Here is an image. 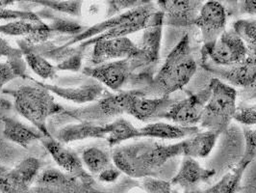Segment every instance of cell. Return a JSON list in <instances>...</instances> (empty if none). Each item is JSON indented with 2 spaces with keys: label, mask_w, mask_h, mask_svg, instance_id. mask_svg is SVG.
<instances>
[{
  "label": "cell",
  "mask_w": 256,
  "mask_h": 193,
  "mask_svg": "<svg viewBox=\"0 0 256 193\" xmlns=\"http://www.w3.org/2000/svg\"><path fill=\"white\" fill-rule=\"evenodd\" d=\"M181 141L164 144L154 138L136 141L124 146H118L112 153L116 167L131 178L139 179L156 177L166 163L178 156H182Z\"/></svg>",
  "instance_id": "obj_1"
},
{
  "label": "cell",
  "mask_w": 256,
  "mask_h": 193,
  "mask_svg": "<svg viewBox=\"0 0 256 193\" xmlns=\"http://www.w3.org/2000/svg\"><path fill=\"white\" fill-rule=\"evenodd\" d=\"M196 70L198 62L192 52L191 38L185 33L168 54L150 84L142 91L148 97L170 96L188 85Z\"/></svg>",
  "instance_id": "obj_2"
},
{
  "label": "cell",
  "mask_w": 256,
  "mask_h": 193,
  "mask_svg": "<svg viewBox=\"0 0 256 193\" xmlns=\"http://www.w3.org/2000/svg\"><path fill=\"white\" fill-rule=\"evenodd\" d=\"M14 98L16 111L29 121L34 128L38 129L44 136H50L48 120L61 113L64 106L56 103L52 92L42 86L38 81L32 85H22L16 90L2 91Z\"/></svg>",
  "instance_id": "obj_3"
},
{
  "label": "cell",
  "mask_w": 256,
  "mask_h": 193,
  "mask_svg": "<svg viewBox=\"0 0 256 193\" xmlns=\"http://www.w3.org/2000/svg\"><path fill=\"white\" fill-rule=\"evenodd\" d=\"M141 90L118 91L116 93H109L108 91L100 99L87 105L77 108H66L55 115L57 118L72 119L76 122H88L92 124H108L116 118L126 114L128 105L133 98Z\"/></svg>",
  "instance_id": "obj_4"
},
{
  "label": "cell",
  "mask_w": 256,
  "mask_h": 193,
  "mask_svg": "<svg viewBox=\"0 0 256 193\" xmlns=\"http://www.w3.org/2000/svg\"><path fill=\"white\" fill-rule=\"evenodd\" d=\"M211 94L205 105L200 126L204 129L226 132L231 125L237 110V90L230 84L213 77L209 84Z\"/></svg>",
  "instance_id": "obj_5"
},
{
  "label": "cell",
  "mask_w": 256,
  "mask_h": 193,
  "mask_svg": "<svg viewBox=\"0 0 256 193\" xmlns=\"http://www.w3.org/2000/svg\"><path fill=\"white\" fill-rule=\"evenodd\" d=\"M164 27L163 14L157 10L150 17L148 25L142 30L140 43L137 45L139 52L129 58L133 73L141 71L155 73L160 60Z\"/></svg>",
  "instance_id": "obj_6"
},
{
  "label": "cell",
  "mask_w": 256,
  "mask_h": 193,
  "mask_svg": "<svg viewBox=\"0 0 256 193\" xmlns=\"http://www.w3.org/2000/svg\"><path fill=\"white\" fill-rule=\"evenodd\" d=\"M248 51L233 28L226 30L216 43L208 49H202V61H209L220 67H231L243 62Z\"/></svg>",
  "instance_id": "obj_7"
},
{
  "label": "cell",
  "mask_w": 256,
  "mask_h": 193,
  "mask_svg": "<svg viewBox=\"0 0 256 193\" xmlns=\"http://www.w3.org/2000/svg\"><path fill=\"white\" fill-rule=\"evenodd\" d=\"M202 68L215 77L234 88L250 91L252 97L256 93V56L248 54L243 62L231 67H220L205 60Z\"/></svg>",
  "instance_id": "obj_8"
},
{
  "label": "cell",
  "mask_w": 256,
  "mask_h": 193,
  "mask_svg": "<svg viewBox=\"0 0 256 193\" xmlns=\"http://www.w3.org/2000/svg\"><path fill=\"white\" fill-rule=\"evenodd\" d=\"M210 94L211 89L207 85L196 94L180 99L168 108L162 119L183 127H196L200 123Z\"/></svg>",
  "instance_id": "obj_9"
},
{
  "label": "cell",
  "mask_w": 256,
  "mask_h": 193,
  "mask_svg": "<svg viewBox=\"0 0 256 193\" xmlns=\"http://www.w3.org/2000/svg\"><path fill=\"white\" fill-rule=\"evenodd\" d=\"M204 5L202 0H156L163 14L164 26L176 29H191Z\"/></svg>",
  "instance_id": "obj_10"
},
{
  "label": "cell",
  "mask_w": 256,
  "mask_h": 193,
  "mask_svg": "<svg viewBox=\"0 0 256 193\" xmlns=\"http://www.w3.org/2000/svg\"><path fill=\"white\" fill-rule=\"evenodd\" d=\"M228 13L224 5L215 1L205 2L196 20L194 27L200 32L202 49L213 46L226 30Z\"/></svg>",
  "instance_id": "obj_11"
},
{
  "label": "cell",
  "mask_w": 256,
  "mask_h": 193,
  "mask_svg": "<svg viewBox=\"0 0 256 193\" xmlns=\"http://www.w3.org/2000/svg\"><path fill=\"white\" fill-rule=\"evenodd\" d=\"M83 74L98 81L110 90L118 92L129 82L133 71L130 59L126 58L86 67L83 70Z\"/></svg>",
  "instance_id": "obj_12"
},
{
  "label": "cell",
  "mask_w": 256,
  "mask_h": 193,
  "mask_svg": "<svg viewBox=\"0 0 256 193\" xmlns=\"http://www.w3.org/2000/svg\"><path fill=\"white\" fill-rule=\"evenodd\" d=\"M42 142L56 164L66 174L76 177L88 185L94 186L96 184L92 176L85 170L82 158L76 153L64 148L63 143L53 138L52 135L44 136Z\"/></svg>",
  "instance_id": "obj_13"
},
{
  "label": "cell",
  "mask_w": 256,
  "mask_h": 193,
  "mask_svg": "<svg viewBox=\"0 0 256 193\" xmlns=\"http://www.w3.org/2000/svg\"><path fill=\"white\" fill-rule=\"evenodd\" d=\"M178 100V98H172V95L165 97H148L141 90L128 105L126 114L141 122L162 120L168 108Z\"/></svg>",
  "instance_id": "obj_14"
},
{
  "label": "cell",
  "mask_w": 256,
  "mask_h": 193,
  "mask_svg": "<svg viewBox=\"0 0 256 193\" xmlns=\"http://www.w3.org/2000/svg\"><path fill=\"white\" fill-rule=\"evenodd\" d=\"M139 52L137 44L128 37L102 40L92 45L90 61L92 65L131 58Z\"/></svg>",
  "instance_id": "obj_15"
},
{
  "label": "cell",
  "mask_w": 256,
  "mask_h": 193,
  "mask_svg": "<svg viewBox=\"0 0 256 193\" xmlns=\"http://www.w3.org/2000/svg\"><path fill=\"white\" fill-rule=\"evenodd\" d=\"M40 84L50 91L53 95L76 104L96 102L107 92L102 83L92 78L76 87H63L44 82H40Z\"/></svg>",
  "instance_id": "obj_16"
},
{
  "label": "cell",
  "mask_w": 256,
  "mask_h": 193,
  "mask_svg": "<svg viewBox=\"0 0 256 193\" xmlns=\"http://www.w3.org/2000/svg\"><path fill=\"white\" fill-rule=\"evenodd\" d=\"M215 175V169L202 167L196 158L183 156L180 170L170 182L172 186L176 185L182 189H196L198 184L211 180Z\"/></svg>",
  "instance_id": "obj_17"
},
{
  "label": "cell",
  "mask_w": 256,
  "mask_h": 193,
  "mask_svg": "<svg viewBox=\"0 0 256 193\" xmlns=\"http://www.w3.org/2000/svg\"><path fill=\"white\" fill-rule=\"evenodd\" d=\"M111 130V122L108 124H92L77 122L68 124L56 133V139L61 143L80 141L88 138H107Z\"/></svg>",
  "instance_id": "obj_18"
},
{
  "label": "cell",
  "mask_w": 256,
  "mask_h": 193,
  "mask_svg": "<svg viewBox=\"0 0 256 193\" xmlns=\"http://www.w3.org/2000/svg\"><path fill=\"white\" fill-rule=\"evenodd\" d=\"M3 124L2 134L8 141L27 149L35 142L42 141L44 135L34 127H29L12 117L4 116L1 119Z\"/></svg>",
  "instance_id": "obj_19"
},
{
  "label": "cell",
  "mask_w": 256,
  "mask_h": 193,
  "mask_svg": "<svg viewBox=\"0 0 256 193\" xmlns=\"http://www.w3.org/2000/svg\"><path fill=\"white\" fill-rule=\"evenodd\" d=\"M220 135L216 131L204 129L183 139L181 141L182 156H189L196 159L207 157L216 146Z\"/></svg>",
  "instance_id": "obj_20"
},
{
  "label": "cell",
  "mask_w": 256,
  "mask_h": 193,
  "mask_svg": "<svg viewBox=\"0 0 256 193\" xmlns=\"http://www.w3.org/2000/svg\"><path fill=\"white\" fill-rule=\"evenodd\" d=\"M200 131L198 127H183L164 122L150 123L140 129L142 138H154L165 140L185 139Z\"/></svg>",
  "instance_id": "obj_21"
},
{
  "label": "cell",
  "mask_w": 256,
  "mask_h": 193,
  "mask_svg": "<svg viewBox=\"0 0 256 193\" xmlns=\"http://www.w3.org/2000/svg\"><path fill=\"white\" fill-rule=\"evenodd\" d=\"M135 138H142L140 129L136 128L126 119L118 117L111 122V130L106 141L110 147H116L124 142Z\"/></svg>",
  "instance_id": "obj_22"
},
{
  "label": "cell",
  "mask_w": 256,
  "mask_h": 193,
  "mask_svg": "<svg viewBox=\"0 0 256 193\" xmlns=\"http://www.w3.org/2000/svg\"><path fill=\"white\" fill-rule=\"evenodd\" d=\"M30 186L16 167L0 165V193H30Z\"/></svg>",
  "instance_id": "obj_23"
},
{
  "label": "cell",
  "mask_w": 256,
  "mask_h": 193,
  "mask_svg": "<svg viewBox=\"0 0 256 193\" xmlns=\"http://www.w3.org/2000/svg\"><path fill=\"white\" fill-rule=\"evenodd\" d=\"M82 161L92 175H98L103 170L113 166L112 156L100 148L92 147L82 154Z\"/></svg>",
  "instance_id": "obj_24"
},
{
  "label": "cell",
  "mask_w": 256,
  "mask_h": 193,
  "mask_svg": "<svg viewBox=\"0 0 256 193\" xmlns=\"http://www.w3.org/2000/svg\"><path fill=\"white\" fill-rule=\"evenodd\" d=\"M244 171L235 165L217 183L200 193H237L241 189V180Z\"/></svg>",
  "instance_id": "obj_25"
},
{
  "label": "cell",
  "mask_w": 256,
  "mask_h": 193,
  "mask_svg": "<svg viewBox=\"0 0 256 193\" xmlns=\"http://www.w3.org/2000/svg\"><path fill=\"white\" fill-rule=\"evenodd\" d=\"M37 15L42 20L46 18L52 21V23L48 26H50L53 32L56 34V36L64 34L66 35L64 37H70L81 33L85 29L84 26L79 25L78 23L72 20L55 17L53 16L52 12H46V10L38 12Z\"/></svg>",
  "instance_id": "obj_26"
},
{
  "label": "cell",
  "mask_w": 256,
  "mask_h": 193,
  "mask_svg": "<svg viewBox=\"0 0 256 193\" xmlns=\"http://www.w3.org/2000/svg\"><path fill=\"white\" fill-rule=\"evenodd\" d=\"M24 60L26 64L29 66V68L38 76V77L48 80H53L55 77H57V68L56 66L52 64L48 59L46 57L40 55L35 52H27L24 53Z\"/></svg>",
  "instance_id": "obj_27"
},
{
  "label": "cell",
  "mask_w": 256,
  "mask_h": 193,
  "mask_svg": "<svg viewBox=\"0 0 256 193\" xmlns=\"http://www.w3.org/2000/svg\"><path fill=\"white\" fill-rule=\"evenodd\" d=\"M232 28L243 40L248 54L256 56V18L236 20Z\"/></svg>",
  "instance_id": "obj_28"
},
{
  "label": "cell",
  "mask_w": 256,
  "mask_h": 193,
  "mask_svg": "<svg viewBox=\"0 0 256 193\" xmlns=\"http://www.w3.org/2000/svg\"><path fill=\"white\" fill-rule=\"evenodd\" d=\"M24 52L20 49L13 47L7 40L0 37V58H6L12 67L18 77H26V62L22 58Z\"/></svg>",
  "instance_id": "obj_29"
},
{
  "label": "cell",
  "mask_w": 256,
  "mask_h": 193,
  "mask_svg": "<svg viewBox=\"0 0 256 193\" xmlns=\"http://www.w3.org/2000/svg\"><path fill=\"white\" fill-rule=\"evenodd\" d=\"M46 24L44 22L40 23H33L24 20H18L9 22L5 25L0 26V33L9 36H22L28 37L34 33H36L42 27L46 26Z\"/></svg>",
  "instance_id": "obj_30"
},
{
  "label": "cell",
  "mask_w": 256,
  "mask_h": 193,
  "mask_svg": "<svg viewBox=\"0 0 256 193\" xmlns=\"http://www.w3.org/2000/svg\"><path fill=\"white\" fill-rule=\"evenodd\" d=\"M76 179L77 178L66 174V172H62L58 169L48 168L38 173L35 182L38 186L59 187V186H63L70 183Z\"/></svg>",
  "instance_id": "obj_31"
},
{
  "label": "cell",
  "mask_w": 256,
  "mask_h": 193,
  "mask_svg": "<svg viewBox=\"0 0 256 193\" xmlns=\"http://www.w3.org/2000/svg\"><path fill=\"white\" fill-rule=\"evenodd\" d=\"M243 137L244 142L243 155L236 165L246 170L256 159V129L244 126Z\"/></svg>",
  "instance_id": "obj_32"
},
{
  "label": "cell",
  "mask_w": 256,
  "mask_h": 193,
  "mask_svg": "<svg viewBox=\"0 0 256 193\" xmlns=\"http://www.w3.org/2000/svg\"><path fill=\"white\" fill-rule=\"evenodd\" d=\"M84 0H61V1H44L38 5L44 6L46 8L57 11L60 13H64L79 18L83 15Z\"/></svg>",
  "instance_id": "obj_33"
},
{
  "label": "cell",
  "mask_w": 256,
  "mask_h": 193,
  "mask_svg": "<svg viewBox=\"0 0 256 193\" xmlns=\"http://www.w3.org/2000/svg\"><path fill=\"white\" fill-rule=\"evenodd\" d=\"M152 2V0H105V18L109 19Z\"/></svg>",
  "instance_id": "obj_34"
},
{
  "label": "cell",
  "mask_w": 256,
  "mask_h": 193,
  "mask_svg": "<svg viewBox=\"0 0 256 193\" xmlns=\"http://www.w3.org/2000/svg\"><path fill=\"white\" fill-rule=\"evenodd\" d=\"M18 20H24L33 23H40L42 20L38 17L37 14L31 11H18V10H11L6 7L0 6V21L14 22Z\"/></svg>",
  "instance_id": "obj_35"
},
{
  "label": "cell",
  "mask_w": 256,
  "mask_h": 193,
  "mask_svg": "<svg viewBox=\"0 0 256 193\" xmlns=\"http://www.w3.org/2000/svg\"><path fill=\"white\" fill-rule=\"evenodd\" d=\"M142 187L146 193L172 192V184L170 181L161 180L156 177L142 178Z\"/></svg>",
  "instance_id": "obj_36"
},
{
  "label": "cell",
  "mask_w": 256,
  "mask_h": 193,
  "mask_svg": "<svg viewBox=\"0 0 256 193\" xmlns=\"http://www.w3.org/2000/svg\"><path fill=\"white\" fill-rule=\"evenodd\" d=\"M243 15L256 16V0H234L230 18H238Z\"/></svg>",
  "instance_id": "obj_37"
},
{
  "label": "cell",
  "mask_w": 256,
  "mask_h": 193,
  "mask_svg": "<svg viewBox=\"0 0 256 193\" xmlns=\"http://www.w3.org/2000/svg\"><path fill=\"white\" fill-rule=\"evenodd\" d=\"M234 120L244 126H256V104L252 106H240L237 107Z\"/></svg>",
  "instance_id": "obj_38"
},
{
  "label": "cell",
  "mask_w": 256,
  "mask_h": 193,
  "mask_svg": "<svg viewBox=\"0 0 256 193\" xmlns=\"http://www.w3.org/2000/svg\"><path fill=\"white\" fill-rule=\"evenodd\" d=\"M80 48V47H79ZM83 49L80 48V51L76 53L72 54L68 58L64 59V61L56 65L58 71H70V72H77L81 69L82 62H83V55H84Z\"/></svg>",
  "instance_id": "obj_39"
},
{
  "label": "cell",
  "mask_w": 256,
  "mask_h": 193,
  "mask_svg": "<svg viewBox=\"0 0 256 193\" xmlns=\"http://www.w3.org/2000/svg\"><path fill=\"white\" fill-rule=\"evenodd\" d=\"M18 76L14 70L12 65L8 61L1 62L0 63V92L3 91L5 85H7L9 82H11Z\"/></svg>",
  "instance_id": "obj_40"
},
{
  "label": "cell",
  "mask_w": 256,
  "mask_h": 193,
  "mask_svg": "<svg viewBox=\"0 0 256 193\" xmlns=\"http://www.w3.org/2000/svg\"><path fill=\"white\" fill-rule=\"evenodd\" d=\"M120 174H122L120 170H118L115 165H113L111 167L103 170L102 173H100L98 180L102 182H107V183L115 182L120 178Z\"/></svg>",
  "instance_id": "obj_41"
},
{
  "label": "cell",
  "mask_w": 256,
  "mask_h": 193,
  "mask_svg": "<svg viewBox=\"0 0 256 193\" xmlns=\"http://www.w3.org/2000/svg\"><path fill=\"white\" fill-rule=\"evenodd\" d=\"M204 3L205 2H208V1H215V2H218L220 3L222 5L224 6L226 10V13H228V17H230L231 11L233 9V1L234 0H202Z\"/></svg>",
  "instance_id": "obj_42"
},
{
  "label": "cell",
  "mask_w": 256,
  "mask_h": 193,
  "mask_svg": "<svg viewBox=\"0 0 256 193\" xmlns=\"http://www.w3.org/2000/svg\"><path fill=\"white\" fill-rule=\"evenodd\" d=\"M172 193H200L196 189H183V191H178V189H172Z\"/></svg>",
  "instance_id": "obj_43"
},
{
  "label": "cell",
  "mask_w": 256,
  "mask_h": 193,
  "mask_svg": "<svg viewBox=\"0 0 256 193\" xmlns=\"http://www.w3.org/2000/svg\"><path fill=\"white\" fill-rule=\"evenodd\" d=\"M24 1H28V2H32V3L40 4V3L44 2V1H61V0H24Z\"/></svg>",
  "instance_id": "obj_44"
},
{
  "label": "cell",
  "mask_w": 256,
  "mask_h": 193,
  "mask_svg": "<svg viewBox=\"0 0 256 193\" xmlns=\"http://www.w3.org/2000/svg\"><path fill=\"white\" fill-rule=\"evenodd\" d=\"M252 98H256V93L254 95V96H252Z\"/></svg>",
  "instance_id": "obj_45"
}]
</instances>
